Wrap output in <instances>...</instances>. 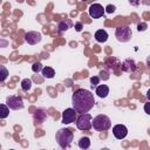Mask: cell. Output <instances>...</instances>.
Here are the masks:
<instances>
[{"label":"cell","instance_id":"6da1fadb","mask_svg":"<svg viewBox=\"0 0 150 150\" xmlns=\"http://www.w3.org/2000/svg\"><path fill=\"white\" fill-rule=\"evenodd\" d=\"M71 104L76 112H80V114L88 112L95 104L94 94L90 90L79 88L73 93Z\"/></svg>","mask_w":150,"mask_h":150},{"label":"cell","instance_id":"7a4b0ae2","mask_svg":"<svg viewBox=\"0 0 150 150\" xmlns=\"http://www.w3.org/2000/svg\"><path fill=\"white\" fill-rule=\"evenodd\" d=\"M73 138H74V134L70 129L68 128H63V129H60L59 131H56V135H55V139L57 142V144L62 148V149H66L68 148L71 142H73Z\"/></svg>","mask_w":150,"mask_h":150},{"label":"cell","instance_id":"3957f363","mask_svg":"<svg viewBox=\"0 0 150 150\" xmlns=\"http://www.w3.org/2000/svg\"><path fill=\"white\" fill-rule=\"evenodd\" d=\"M91 127L96 131H105L111 127V121L107 115H97L91 121Z\"/></svg>","mask_w":150,"mask_h":150},{"label":"cell","instance_id":"277c9868","mask_svg":"<svg viewBox=\"0 0 150 150\" xmlns=\"http://www.w3.org/2000/svg\"><path fill=\"white\" fill-rule=\"evenodd\" d=\"M76 128L79 130H89L91 128V121L93 117L88 112H83L81 114L79 117H76Z\"/></svg>","mask_w":150,"mask_h":150},{"label":"cell","instance_id":"5b68a950","mask_svg":"<svg viewBox=\"0 0 150 150\" xmlns=\"http://www.w3.org/2000/svg\"><path fill=\"white\" fill-rule=\"evenodd\" d=\"M132 32L131 28L128 26H120L115 30V36L120 42H128L131 39Z\"/></svg>","mask_w":150,"mask_h":150},{"label":"cell","instance_id":"8992f818","mask_svg":"<svg viewBox=\"0 0 150 150\" xmlns=\"http://www.w3.org/2000/svg\"><path fill=\"white\" fill-rule=\"evenodd\" d=\"M6 105L12 110H19L23 108V100L20 96L11 95L6 98Z\"/></svg>","mask_w":150,"mask_h":150},{"label":"cell","instance_id":"52a82bcc","mask_svg":"<svg viewBox=\"0 0 150 150\" xmlns=\"http://www.w3.org/2000/svg\"><path fill=\"white\" fill-rule=\"evenodd\" d=\"M88 12H89L90 18H93V19H98V18L103 16V14H104V8H103V6L100 5V4H93V5L89 6Z\"/></svg>","mask_w":150,"mask_h":150},{"label":"cell","instance_id":"ba28073f","mask_svg":"<svg viewBox=\"0 0 150 150\" xmlns=\"http://www.w3.org/2000/svg\"><path fill=\"white\" fill-rule=\"evenodd\" d=\"M76 111L74 108H68L62 112V123L63 124H70L75 122L76 120Z\"/></svg>","mask_w":150,"mask_h":150},{"label":"cell","instance_id":"9c48e42d","mask_svg":"<svg viewBox=\"0 0 150 150\" xmlns=\"http://www.w3.org/2000/svg\"><path fill=\"white\" fill-rule=\"evenodd\" d=\"M41 39H42L41 33L35 32V30H30V32H27L25 34V41L29 45H36L41 41Z\"/></svg>","mask_w":150,"mask_h":150},{"label":"cell","instance_id":"30bf717a","mask_svg":"<svg viewBox=\"0 0 150 150\" xmlns=\"http://www.w3.org/2000/svg\"><path fill=\"white\" fill-rule=\"evenodd\" d=\"M112 134L117 139H122L128 135V129L123 124H116L112 128Z\"/></svg>","mask_w":150,"mask_h":150},{"label":"cell","instance_id":"8fae6325","mask_svg":"<svg viewBox=\"0 0 150 150\" xmlns=\"http://www.w3.org/2000/svg\"><path fill=\"white\" fill-rule=\"evenodd\" d=\"M122 70L125 73H132L136 70V62L132 59H127L122 62Z\"/></svg>","mask_w":150,"mask_h":150},{"label":"cell","instance_id":"7c38bea8","mask_svg":"<svg viewBox=\"0 0 150 150\" xmlns=\"http://www.w3.org/2000/svg\"><path fill=\"white\" fill-rule=\"evenodd\" d=\"M33 118H34V121H35L36 123H42V122H45L46 118H47V112H46V110H45V109H38V110L34 112Z\"/></svg>","mask_w":150,"mask_h":150},{"label":"cell","instance_id":"4fadbf2b","mask_svg":"<svg viewBox=\"0 0 150 150\" xmlns=\"http://www.w3.org/2000/svg\"><path fill=\"white\" fill-rule=\"evenodd\" d=\"M96 94H97V96L98 97H101V98H104V97H107L108 96V94H109V87L107 86V84H101V86H96Z\"/></svg>","mask_w":150,"mask_h":150},{"label":"cell","instance_id":"5bb4252c","mask_svg":"<svg viewBox=\"0 0 150 150\" xmlns=\"http://www.w3.org/2000/svg\"><path fill=\"white\" fill-rule=\"evenodd\" d=\"M71 26H73V21L69 20V19H66V20H61V21L59 22L57 29H59L60 32H66V30H68L69 28H71Z\"/></svg>","mask_w":150,"mask_h":150},{"label":"cell","instance_id":"9a60e30c","mask_svg":"<svg viewBox=\"0 0 150 150\" xmlns=\"http://www.w3.org/2000/svg\"><path fill=\"white\" fill-rule=\"evenodd\" d=\"M95 40L97 42H105L108 40V33L104 29H98L95 32Z\"/></svg>","mask_w":150,"mask_h":150},{"label":"cell","instance_id":"2e32d148","mask_svg":"<svg viewBox=\"0 0 150 150\" xmlns=\"http://www.w3.org/2000/svg\"><path fill=\"white\" fill-rule=\"evenodd\" d=\"M41 73H42V75H43V77H46V79H53L54 75H55L54 69L50 68V67H43V68L41 69Z\"/></svg>","mask_w":150,"mask_h":150},{"label":"cell","instance_id":"e0dca14e","mask_svg":"<svg viewBox=\"0 0 150 150\" xmlns=\"http://www.w3.org/2000/svg\"><path fill=\"white\" fill-rule=\"evenodd\" d=\"M79 146L81 149H88L90 146V139H89V137H87V136L81 137L79 139Z\"/></svg>","mask_w":150,"mask_h":150},{"label":"cell","instance_id":"ac0fdd59","mask_svg":"<svg viewBox=\"0 0 150 150\" xmlns=\"http://www.w3.org/2000/svg\"><path fill=\"white\" fill-rule=\"evenodd\" d=\"M30 88H32V80H29V79H23V80L21 81V89H22L23 91H28Z\"/></svg>","mask_w":150,"mask_h":150},{"label":"cell","instance_id":"d6986e66","mask_svg":"<svg viewBox=\"0 0 150 150\" xmlns=\"http://www.w3.org/2000/svg\"><path fill=\"white\" fill-rule=\"evenodd\" d=\"M9 115V108L6 104H0V118H6Z\"/></svg>","mask_w":150,"mask_h":150},{"label":"cell","instance_id":"ffe728a7","mask_svg":"<svg viewBox=\"0 0 150 150\" xmlns=\"http://www.w3.org/2000/svg\"><path fill=\"white\" fill-rule=\"evenodd\" d=\"M8 77V70L5 66H0V82H4Z\"/></svg>","mask_w":150,"mask_h":150},{"label":"cell","instance_id":"44dd1931","mask_svg":"<svg viewBox=\"0 0 150 150\" xmlns=\"http://www.w3.org/2000/svg\"><path fill=\"white\" fill-rule=\"evenodd\" d=\"M41 69H42V64H41L40 62H34V63H33L32 70H33L34 73H39V71H41Z\"/></svg>","mask_w":150,"mask_h":150},{"label":"cell","instance_id":"7402d4cb","mask_svg":"<svg viewBox=\"0 0 150 150\" xmlns=\"http://www.w3.org/2000/svg\"><path fill=\"white\" fill-rule=\"evenodd\" d=\"M98 82H100V77H98V76H91V77H90V84H91L93 88L96 87V86L98 84Z\"/></svg>","mask_w":150,"mask_h":150},{"label":"cell","instance_id":"603a6c76","mask_svg":"<svg viewBox=\"0 0 150 150\" xmlns=\"http://www.w3.org/2000/svg\"><path fill=\"white\" fill-rule=\"evenodd\" d=\"M115 9H116V7H115L114 5H108V6L104 8V12H107V13L111 14V13H114V12H115Z\"/></svg>","mask_w":150,"mask_h":150},{"label":"cell","instance_id":"cb8c5ba5","mask_svg":"<svg viewBox=\"0 0 150 150\" xmlns=\"http://www.w3.org/2000/svg\"><path fill=\"white\" fill-rule=\"evenodd\" d=\"M148 28V25L145 23V22H142V23H138V26H137V29L139 30V32H143V30H145Z\"/></svg>","mask_w":150,"mask_h":150},{"label":"cell","instance_id":"d4e9b609","mask_svg":"<svg viewBox=\"0 0 150 150\" xmlns=\"http://www.w3.org/2000/svg\"><path fill=\"white\" fill-rule=\"evenodd\" d=\"M82 27H83L82 22H76V23H75V29H76V32H81V30H82Z\"/></svg>","mask_w":150,"mask_h":150},{"label":"cell","instance_id":"484cf974","mask_svg":"<svg viewBox=\"0 0 150 150\" xmlns=\"http://www.w3.org/2000/svg\"><path fill=\"white\" fill-rule=\"evenodd\" d=\"M139 2H141V0H129V4L131 6H138Z\"/></svg>","mask_w":150,"mask_h":150},{"label":"cell","instance_id":"4316f807","mask_svg":"<svg viewBox=\"0 0 150 150\" xmlns=\"http://www.w3.org/2000/svg\"><path fill=\"white\" fill-rule=\"evenodd\" d=\"M7 45H8L7 40H1L0 39V47H7Z\"/></svg>","mask_w":150,"mask_h":150},{"label":"cell","instance_id":"83f0119b","mask_svg":"<svg viewBox=\"0 0 150 150\" xmlns=\"http://www.w3.org/2000/svg\"><path fill=\"white\" fill-rule=\"evenodd\" d=\"M82 1H87V0H82Z\"/></svg>","mask_w":150,"mask_h":150}]
</instances>
